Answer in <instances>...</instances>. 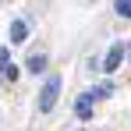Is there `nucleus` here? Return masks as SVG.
I'll use <instances>...</instances> for the list:
<instances>
[{
  "label": "nucleus",
  "mask_w": 131,
  "mask_h": 131,
  "mask_svg": "<svg viewBox=\"0 0 131 131\" xmlns=\"http://www.w3.org/2000/svg\"><path fill=\"white\" fill-rule=\"evenodd\" d=\"M11 67V53H7V46H0V71H7Z\"/></svg>",
  "instance_id": "7"
},
{
  "label": "nucleus",
  "mask_w": 131,
  "mask_h": 131,
  "mask_svg": "<svg viewBox=\"0 0 131 131\" xmlns=\"http://www.w3.org/2000/svg\"><path fill=\"white\" fill-rule=\"evenodd\" d=\"M113 11H117L121 18H131V0H117V4H113Z\"/></svg>",
  "instance_id": "6"
},
{
  "label": "nucleus",
  "mask_w": 131,
  "mask_h": 131,
  "mask_svg": "<svg viewBox=\"0 0 131 131\" xmlns=\"http://www.w3.org/2000/svg\"><path fill=\"white\" fill-rule=\"evenodd\" d=\"M57 96H60V78H57V74H50V78H46V85H43V92H39V110L50 113V110L57 106Z\"/></svg>",
  "instance_id": "1"
},
{
  "label": "nucleus",
  "mask_w": 131,
  "mask_h": 131,
  "mask_svg": "<svg viewBox=\"0 0 131 131\" xmlns=\"http://www.w3.org/2000/svg\"><path fill=\"white\" fill-rule=\"evenodd\" d=\"M25 67H28L32 74H43V71H46V57H43V53H32V57H28V64H25Z\"/></svg>",
  "instance_id": "5"
},
{
  "label": "nucleus",
  "mask_w": 131,
  "mask_h": 131,
  "mask_svg": "<svg viewBox=\"0 0 131 131\" xmlns=\"http://www.w3.org/2000/svg\"><path fill=\"white\" fill-rule=\"evenodd\" d=\"M124 53H128L124 46L113 43V46H110V53H106V60H103V71H106V74H110V71H117V67H121V60H124Z\"/></svg>",
  "instance_id": "2"
},
{
  "label": "nucleus",
  "mask_w": 131,
  "mask_h": 131,
  "mask_svg": "<svg viewBox=\"0 0 131 131\" xmlns=\"http://www.w3.org/2000/svg\"><path fill=\"white\" fill-rule=\"evenodd\" d=\"M28 39V25L25 21H11V43H25Z\"/></svg>",
  "instance_id": "4"
},
{
  "label": "nucleus",
  "mask_w": 131,
  "mask_h": 131,
  "mask_svg": "<svg viewBox=\"0 0 131 131\" xmlns=\"http://www.w3.org/2000/svg\"><path fill=\"white\" fill-rule=\"evenodd\" d=\"M92 103H96V99H92L89 92L78 99V103H74V113H78V121H89V117H92Z\"/></svg>",
  "instance_id": "3"
},
{
  "label": "nucleus",
  "mask_w": 131,
  "mask_h": 131,
  "mask_svg": "<svg viewBox=\"0 0 131 131\" xmlns=\"http://www.w3.org/2000/svg\"><path fill=\"white\" fill-rule=\"evenodd\" d=\"M128 60H131V46H128Z\"/></svg>",
  "instance_id": "8"
}]
</instances>
